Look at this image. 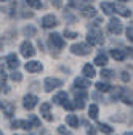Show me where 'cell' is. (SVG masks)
I'll return each mask as SVG.
<instances>
[{
    "instance_id": "6da1fadb",
    "label": "cell",
    "mask_w": 133,
    "mask_h": 135,
    "mask_svg": "<svg viewBox=\"0 0 133 135\" xmlns=\"http://www.w3.org/2000/svg\"><path fill=\"white\" fill-rule=\"evenodd\" d=\"M87 40L91 45H103L104 44V36H103L101 29H98V27L90 29L88 34H87Z\"/></svg>"
},
{
    "instance_id": "7a4b0ae2",
    "label": "cell",
    "mask_w": 133,
    "mask_h": 135,
    "mask_svg": "<svg viewBox=\"0 0 133 135\" xmlns=\"http://www.w3.org/2000/svg\"><path fill=\"white\" fill-rule=\"evenodd\" d=\"M71 52L74 55H79V56H87L91 53V47L88 44H84V42H79V44H74L71 47Z\"/></svg>"
},
{
    "instance_id": "3957f363",
    "label": "cell",
    "mask_w": 133,
    "mask_h": 135,
    "mask_svg": "<svg viewBox=\"0 0 133 135\" xmlns=\"http://www.w3.org/2000/svg\"><path fill=\"white\" fill-rule=\"evenodd\" d=\"M48 44H50V47H52L53 50H61V48H64V39L61 37V34H58V32H53V34H50L48 36Z\"/></svg>"
},
{
    "instance_id": "277c9868",
    "label": "cell",
    "mask_w": 133,
    "mask_h": 135,
    "mask_svg": "<svg viewBox=\"0 0 133 135\" xmlns=\"http://www.w3.org/2000/svg\"><path fill=\"white\" fill-rule=\"evenodd\" d=\"M108 29H109L111 34H114V36H119V34L124 31V24H122V21L117 20V18H111V21H109V24H108Z\"/></svg>"
},
{
    "instance_id": "5b68a950",
    "label": "cell",
    "mask_w": 133,
    "mask_h": 135,
    "mask_svg": "<svg viewBox=\"0 0 133 135\" xmlns=\"http://www.w3.org/2000/svg\"><path fill=\"white\" fill-rule=\"evenodd\" d=\"M40 24H42L43 29H53V27L58 26V18L55 15H45L40 21Z\"/></svg>"
},
{
    "instance_id": "8992f818",
    "label": "cell",
    "mask_w": 133,
    "mask_h": 135,
    "mask_svg": "<svg viewBox=\"0 0 133 135\" xmlns=\"http://www.w3.org/2000/svg\"><path fill=\"white\" fill-rule=\"evenodd\" d=\"M19 50H21V55H23L24 58H32V56L35 55V48H34V45H32L29 40H24V42L21 44Z\"/></svg>"
},
{
    "instance_id": "52a82bcc",
    "label": "cell",
    "mask_w": 133,
    "mask_h": 135,
    "mask_svg": "<svg viewBox=\"0 0 133 135\" xmlns=\"http://www.w3.org/2000/svg\"><path fill=\"white\" fill-rule=\"evenodd\" d=\"M43 85H45V90L47 92H53L55 89H59L63 85V80L61 79H56V77H47L45 82H43Z\"/></svg>"
},
{
    "instance_id": "ba28073f",
    "label": "cell",
    "mask_w": 133,
    "mask_h": 135,
    "mask_svg": "<svg viewBox=\"0 0 133 135\" xmlns=\"http://www.w3.org/2000/svg\"><path fill=\"white\" fill-rule=\"evenodd\" d=\"M37 103H39V98L35 97V95H30V93H27L24 98H23V106L26 108V109H34L35 106H37Z\"/></svg>"
},
{
    "instance_id": "9c48e42d",
    "label": "cell",
    "mask_w": 133,
    "mask_h": 135,
    "mask_svg": "<svg viewBox=\"0 0 133 135\" xmlns=\"http://www.w3.org/2000/svg\"><path fill=\"white\" fill-rule=\"evenodd\" d=\"M128 55V50L125 48H112L111 50V56L115 60V61H124Z\"/></svg>"
},
{
    "instance_id": "30bf717a",
    "label": "cell",
    "mask_w": 133,
    "mask_h": 135,
    "mask_svg": "<svg viewBox=\"0 0 133 135\" xmlns=\"http://www.w3.org/2000/svg\"><path fill=\"white\" fill-rule=\"evenodd\" d=\"M50 108H52V103H48V101L42 103V105H40V114L43 116L45 121L52 122V121H53V116H52V113H50Z\"/></svg>"
},
{
    "instance_id": "8fae6325",
    "label": "cell",
    "mask_w": 133,
    "mask_h": 135,
    "mask_svg": "<svg viewBox=\"0 0 133 135\" xmlns=\"http://www.w3.org/2000/svg\"><path fill=\"white\" fill-rule=\"evenodd\" d=\"M0 108H2V111L5 113L7 117H11V116L14 114V105L11 103V101H5V100H2V101H0Z\"/></svg>"
},
{
    "instance_id": "7c38bea8",
    "label": "cell",
    "mask_w": 133,
    "mask_h": 135,
    "mask_svg": "<svg viewBox=\"0 0 133 135\" xmlns=\"http://www.w3.org/2000/svg\"><path fill=\"white\" fill-rule=\"evenodd\" d=\"M90 85H91L90 79H85V77H77L74 80V89H79V90H87Z\"/></svg>"
},
{
    "instance_id": "4fadbf2b",
    "label": "cell",
    "mask_w": 133,
    "mask_h": 135,
    "mask_svg": "<svg viewBox=\"0 0 133 135\" xmlns=\"http://www.w3.org/2000/svg\"><path fill=\"white\" fill-rule=\"evenodd\" d=\"M24 68H26L27 73H40L43 69V64L40 61H27Z\"/></svg>"
},
{
    "instance_id": "5bb4252c",
    "label": "cell",
    "mask_w": 133,
    "mask_h": 135,
    "mask_svg": "<svg viewBox=\"0 0 133 135\" xmlns=\"http://www.w3.org/2000/svg\"><path fill=\"white\" fill-rule=\"evenodd\" d=\"M7 66L10 68V69H16V68H18L19 66V58L18 56H16L14 53H10L8 56H7Z\"/></svg>"
},
{
    "instance_id": "9a60e30c",
    "label": "cell",
    "mask_w": 133,
    "mask_h": 135,
    "mask_svg": "<svg viewBox=\"0 0 133 135\" xmlns=\"http://www.w3.org/2000/svg\"><path fill=\"white\" fill-rule=\"evenodd\" d=\"M82 73H84V77H85V79H91V77H95V76H96L95 68H93L90 63H87V64L84 66V69H82Z\"/></svg>"
},
{
    "instance_id": "2e32d148",
    "label": "cell",
    "mask_w": 133,
    "mask_h": 135,
    "mask_svg": "<svg viewBox=\"0 0 133 135\" xmlns=\"http://www.w3.org/2000/svg\"><path fill=\"white\" fill-rule=\"evenodd\" d=\"M69 98H68V93L66 92H59V93H56L55 97H53V103H56V105H64L66 101H68Z\"/></svg>"
},
{
    "instance_id": "e0dca14e",
    "label": "cell",
    "mask_w": 133,
    "mask_h": 135,
    "mask_svg": "<svg viewBox=\"0 0 133 135\" xmlns=\"http://www.w3.org/2000/svg\"><path fill=\"white\" fill-rule=\"evenodd\" d=\"M93 63H95L96 66H103V68H104V66L108 64V55H106L104 52H101V53H98Z\"/></svg>"
},
{
    "instance_id": "ac0fdd59",
    "label": "cell",
    "mask_w": 133,
    "mask_h": 135,
    "mask_svg": "<svg viewBox=\"0 0 133 135\" xmlns=\"http://www.w3.org/2000/svg\"><path fill=\"white\" fill-rule=\"evenodd\" d=\"M114 8H115V11H117L119 15L125 16V18H130V16H131V11H130V10H128L127 7L120 5V3H117V5H114Z\"/></svg>"
},
{
    "instance_id": "d6986e66",
    "label": "cell",
    "mask_w": 133,
    "mask_h": 135,
    "mask_svg": "<svg viewBox=\"0 0 133 135\" xmlns=\"http://www.w3.org/2000/svg\"><path fill=\"white\" fill-rule=\"evenodd\" d=\"M11 129H24V130H29V129H32V127H30V124L26 122V121H13V122H11Z\"/></svg>"
},
{
    "instance_id": "ffe728a7",
    "label": "cell",
    "mask_w": 133,
    "mask_h": 135,
    "mask_svg": "<svg viewBox=\"0 0 133 135\" xmlns=\"http://www.w3.org/2000/svg\"><path fill=\"white\" fill-rule=\"evenodd\" d=\"M101 10L104 11V15H112V13H115L114 3H109V2H101Z\"/></svg>"
},
{
    "instance_id": "44dd1931",
    "label": "cell",
    "mask_w": 133,
    "mask_h": 135,
    "mask_svg": "<svg viewBox=\"0 0 133 135\" xmlns=\"http://www.w3.org/2000/svg\"><path fill=\"white\" fill-rule=\"evenodd\" d=\"M82 15H84L85 18H95V16H96V10L88 5V7H84V8H82Z\"/></svg>"
},
{
    "instance_id": "7402d4cb",
    "label": "cell",
    "mask_w": 133,
    "mask_h": 135,
    "mask_svg": "<svg viewBox=\"0 0 133 135\" xmlns=\"http://www.w3.org/2000/svg\"><path fill=\"white\" fill-rule=\"evenodd\" d=\"M66 124H68L69 127H77V126H79V119H77V116H75V114H69V116H66Z\"/></svg>"
},
{
    "instance_id": "603a6c76",
    "label": "cell",
    "mask_w": 133,
    "mask_h": 135,
    "mask_svg": "<svg viewBox=\"0 0 133 135\" xmlns=\"http://www.w3.org/2000/svg\"><path fill=\"white\" fill-rule=\"evenodd\" d=\"M99 92H111L112 90V87L109 85L108 82H96V85H95Z\"/></svg>"
},
{
    "instance_id": "cb8c5ba5",
    "label": "cell",
    "mask_w": 133,
    "mask_h": 135,
    "mask_svg": "<svg viewBox=\"0 0 133 135\" xmlns=\"http://www.w3.org/2000/svg\"><path fill=\"white\" fill-rule=\"evenodd\" d=\"M98 113H99V109H98L96 105H91V106L88 108V116H90V119H98Z\"/></svg>"
},
{
    "instance_id": "d4e9b609",
    "label": "cell",
    "mask_w": 133,
    "mask_h": 135,
    "mask_svg": "<svg viewBox=\"0 0 133 135\" xmlns=\"http://www.w3.org/2000/svg\"><path fill=\"white\" fill-rule=\"evenodd\" d=\"M98 127H99V130H101L103 133H112V132H114V129H112L109 124H104V122H99Z\"/></svg>"
},
{
    "instance_id": "484cf974",
    "label": "cell",
    "mask_w": 133,
    "mask_h": 135,
    "mask_svg": "<svg viewBox=\"0 0 133 135\" xmlns=\"http://www.w3.org/2000/svg\"><path fill=\"white\" fill-rule=\"evenodd\" d=\"M23 32H24V36H27V37H34L37 31H35V27H32V26H26L23 29Z\"/></svg>"
},
{
    "instance_id": "4316f807",
    "label": "cell",
    "mask_w": 133,
    "mask_h": 135,
    "mask_svg": "<svg viewBox=\"0 0 133 135\" xmlns=\"http://www.w3.org/2000/svg\"><path fill=\"white\" fill-rule=\"evenodd\" d=\"M64 37H66V39H77V37H80V36H79V32H74V31H69V29H64Z\"/></svg>"
},
{
    "instance_id": "83f0119b",
    "label": "cell",
    "mask_w": 133,
    "mask_h": 135,
    "mask_svg": "<svg viewBox=\"0 0 133 135\" xmlns=\"http://www.w3.org/2000/svg\"><path fill=\"white\" fill-rule=\"evenodd\" d=\"M26 3L29 5V7H32V8H42V0H26Z\"/></svg>"
},
{
    "instance_id": "f1b7e54d",
    "label": "cell",
    "mask_w": 133,
    "mask_h": 135,
    "mask_svg": "<svg viewBox=\"0 0 133 135\" xmlns=\"http://www.w3.org/2000/svg\"><path fill=\"white\" fill-rule=\"evenodd\" d=\"M101 76H103V79H112V77H114V71H112V69H106V68H103Z\"/></svg>"
},
{
    "instance_id": "f546056e",
    "label": "cell",
    "mask_w": 133,
    "mask_h": 135,
    "mask_svg": "<svg viewBox=\"0 0 133 135\" xmlns=\"http://www.w3.org/2000/svg\"><path fill=\"white\" fill-rule=\"evenodd\" d=\"M29 124H30V127H40V121L37 119L34 114L29 116Z\"/></svg>"
},
{
    "instance_id": "4dcf8cb0",
    "label": "cell",
    "mask_w": 133,
    "mask_h": 135,
    "mask_svg": "<svg viewBox=\"0 0 133 135\" xmlns=\"http://www.w3.org/2000/svg\"><path fill=\"white\" fill-rule=\"evenodd\" d=\"M10 79H11L13 82H21V80H23V74L18 73V71H13L11 76H10Z\"/></svg>"
},
{
    "instance_id": "1f68e13d",
    "label": "cell",
    "mask_w": 133,
    "mask_h": 135,
    "mask_svg": "<svg viewBox=\"0 0 133 135\" xmlns=\"http://www.w3.org/2000/svg\"><path fill=\"white\" fill-rule=\"evenodd\" d=\"M125 34H127V39L131 42V40H133V29H131V24H130V26H127V29H125Z\"/></svg>"
},
{
    "instance_id": "d6a6232c",
    "label": "cell",
    "mask_w": 133,
    "mask_h": 135,
    "mask_svg": "<svg viewBox=\"0 0 133 135\" xmlns=\"http://www.w3.org/2000/svg\"><path fill=\"white\" fill-rule=\"evenodd\" d=\"M58 132H59L61 135H72V133H71V132H69L68 129H66L64 126H59V127H58Z\"/></svg>"
},
{
    "instance_id": "836d02e7",
    "label": "cell",
    "mask_w": 133,
    "mask_h": 135,
    "mask_svg": "<svg viewBox=\"0 0 133 135\" xmlns=\"http://www.w3.org/2000/svg\"><path fill=\"white\" fill-rule=\"evenodd\" d=\"M63 108H66V109H69V111H72V109H74V103H71V101L68 100V101H66V103L63 105Z\"/></svg>"
},
{
    "instance_id": "e575fe53",
    "label": "cell",
    "mask_w": 133,
    "mask_h": 135,
    "mask_svg": "<svg viewBox=\"0 0 133 135\" xmlns=\"http://www.w3.org/2000/svg\"><path fill=\"white\" fill-rule=\"evenodd\" d=\"M120 77H122V80H124V82H128V80H130V74H128L127 71H124V73L120 74Z\"/></svg>"
},
{
    "instance_id": "d590c367",
    "label": "cell",
    "mask_w": 133,
    "mask_h": 135,
    "mask_svg": "<svg viewBox=\"0 0 133 135\" xmlns=\"http://www.w3.org/2000/svg\"><path fill=\"white\" fill-rule=\"evenodd\" d=\"M5 80H7V76H5V73L2 71V73H0V85H3Z\"/></svg>"
},
{
    "instance_id": "8d00e7d4",
    "label": "cell",
    "mask_w": 133,
    "mask_h": 135,
    "mask_svg": "<svg viewBox=\"0 0 133 135\" xmlns=\"http://www.w3.org/2000/svg\"><path fill=\"white\" fill-rule=\"evenodd\" d=\"M87 133H88V135H96L95 127H88V129H87Z\"/></svg>"
},
{
    "instance_id": "74e56055",
    "label": "cell",
    "mask_w": 133,
    "mask_h": 135,
    "mask_svg": "<svg viewBox=\"0 0 133 135\" xmlns=\"http://www.w3.org/2000/svg\"><path fill=\"white\" fill-rule=\"evenodd\" d=\"M119 2H128V0H119Z\"/></svg>"
},
{
    "instance_id": "f35d334b",
    "label": "cell",
    "mask_w": 133,
    "mask_h": 135,
    "mask_svg": "<svg viewBox=\"0 0 133 135\" xmlns=\"http://www.w3.org/2000/svg\"><path fill=\"white\" fill-rule=\"evenodd\" d=\"M0 50H2V42H0Z\"/></svg>"
},
{
    "instance_id": "ab89813d",
    "label": "cell",
    "mask_w": 133,
    "mask_h": 135,
    "mask_svg": "<svg viewBox=\"0 0 133 135\" xmlns=\"http://www.w3.org/2000/svg\"><path fill=\"white\" fill-rule=\"evenodd\" d=\"M0 135H3V133H2V130H0Z\"/></svg>"
}]
</instances>
